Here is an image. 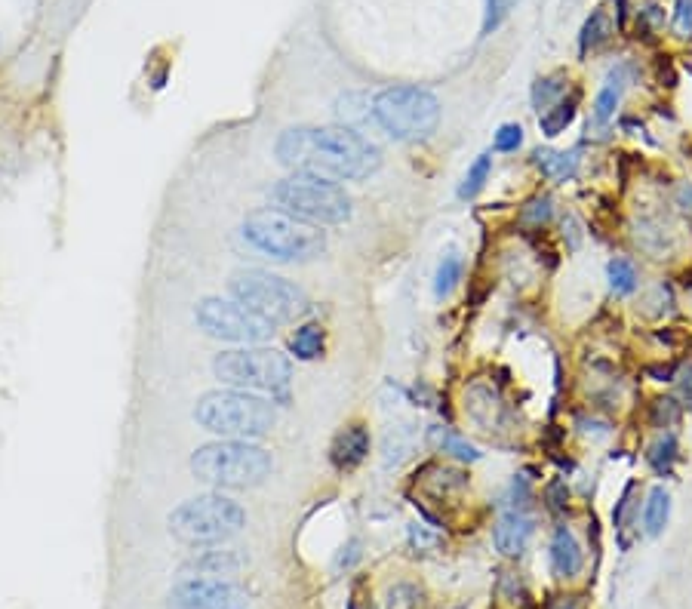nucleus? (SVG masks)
Instances as JSON below:
<instances>
[{
  "mask_svg": "<svg viewBox=\"0 0 692 609\" xmlns=\"http://www.w3.org/2000/svg\"><path fill=\"white\" fill-rule=\"evenodd\" d=\"M277 160L293 173L363 182L382 167V151L351 127H290L277 136Z\"/></svg>",
  "mask_w": 692,
  "mask_h": 609,
  "instance_id": "f257e3e1",
  "label": "nucleus"
},
{
  "mask_svg": "<svg viewBox=\"0 0 692 609\" xmlns=\"http://www.w3.org/2000/svg\"><path fill=\"white\" fill-rule=\"evenodd\" d=\"M274 459L265 446L250 440H216L194 450L191 474L219 490H250L271 477Z\"/></svg>",
  "mask_w": 692,
  "mask_h": 609,
  "instance_id": "f03ea898",
  "label": "nucleus"
},
{
  "mask_svg": "<svg viewBox=\"0 0 692 609\" xmlns=\"http://www.w3.org/2000/svg\"><path fill=\"white\" fill-rule=\"evenodd\" d=\"M194 422L222 437L253 440L265 437L277 425V406L253 391H207L194 406Z\"/></svg>",
  "mask_w": 692,
  "mask_h": 609,
  "instance_id": "7ed1b4c3",
  "label": "nucleus"
},
{
  "mask_svg": "<svg viewBox=\"0 0 692 609\" xmlns=\"http://www.w3.org/2000/svg\"><path fill=\"white\" fill-rule=\"evenodd\" d=\"M167 526H170V536L188 548H213L243 533L247 511H243L240 502L222 493H203L173 508Z\"/></svg>",
  "mask_w": 692,
  "mask_h": 609,
  "instance_id": "20e7f679",
  "label": "nucleus"
},
{
  "mask_svg": "<svg viewBox=\"0 0 692 609\" xmlns=\"http://www.w3.org/2000/svg\"><path fill=\"white\" fill-rule=\"evenodd\" d=\"M243 237L259 253L277 262H308L327 250V234L277 207L253 210L243 219Z\"/></svg>",
  "mask_w": 692,
  "mask_h": 609,
  "instance_id": "39448f33",
  "label": "nucleus"
},
{
  "mask_svg": "<svg viewBox=\"0 0 692 609\" xmlns=\"http://www.w3.org/2000/svg\"><path fill=\"white\" fill-rule=\"evenodd\" d=\"M228 293L234 302L243 308H250L262 320H268L271 327L277 323H296L311 311V299L305 296L302 287H296L293 280L262 271V268H243L234 271L228 280Z\"/></svg>",
  "mask_w": 692,
  "mask_h": 609,
  "instance_id": "423d86ee",
  "label": "nucleus"
},
{
  "mask_svg": "<svg viewBox=\"0 0 692 609\" xmlns=\"http://www.w3.org/2000/svg\"><path fill=\"white\" fill-rule=\"evenodd\" d=\"M271 200L274 207L290 213L302 222L311 225H345L354 213L351 197L345 194V188L339 182L320 179V176H308V173H293L287 179H280L271 188Z\"/></svg>",
  "mask_w": 692,
  "mask_h": 609,
  "instance_id": "0eeeda50",
  "label": "nucleus"
},
{
  "mask_svg": "<svg viewBox=\"0 0 692 609\" xmlns=\"http://www.w3.org/2000/svg\"><path fill=\"white\" fill-rule=\"evenodd\" d=\"M213 373L222 385L240 391H265L287 397L293 382V363L274 348H234L213 357Z\"/></svg>",
  "mask_w": 692,
  "mask_h": 609,
  "instance_id": "6e6552de",
  "label": "nucleus"
},
{
  "mask_svg": "<svg viewBox=\"0 0 692 609\" xmlns=\"http://www.w3.org/2000/svg\"><path fill=\"white\" fill-rule=\"evenodd\" d=\"M373 120L400 142L428 139L440 124V102L425 87L400 84L388 87L373 99Z\"/></svg>",
  "mask_w": 692,
  "mask_h": 609,
  "instance_id": "1a4fd4ad",
  "label": "nucleus"
},
{
  "mask_svg": "<svg viewBox=\"0 0 692 609\" xmlns=\"http://www.w3.org/2000/svg\"><path fill=\"white\" fill-rule=\"evenodd\" d=\"M194 320L200 333L219 342H234V345H259L274 336V327L250 308H243L234 299H219L207 296L194 305Z\"/></svg>",
  "mask_w": 692,
  "mask_h": 609,
  "instance_id": "9d476101",
  "label": "nucleus"
},
{
  "mask_svg": "<svg viewBox=\"0 0 692 609\" xmlns=\"http://www.w3.org/2000/svg\"><path fill=\"white\" fill-rule=\"evenodd\" d=\"M167 609H253V603L228 579L185 576L167 594Z\"/></svg>",
  "mask_w": 692,
  "mask_h": 609,
  "instance_id": "9b49d317",
  "label": "nucleus"
},
{
  "mask_svg": "<svg viewBox=\"0 0 692 609\" xmlns=\"http://www.w3.org/2000/svg\"><path fill=\"white\" fill-rule=\"evenodd\" d=\"M370 446H373L370 428L360 425V422L345 425L330 443V462H333V468L339 474H351L366 462V456H370Z\"/></svg>",
  "mask_w": 692,
  "mask_h": 609,
  "instance_id": "f8f14e48",
  "label": "nucleus"
},
{
  "mask_svg": "<svg viewBox=\"0 0 692 609\" xmlns=\"http://www.w3.org/2000/svg\"><path fill=\"white\" fill-rule=\"evenodd\" d=\"M536 533V520L533 514H529L526 508H517L511 505L499 523H496V530H493V542H496V551L505 554V557H520L529 545V539H533Z\"/></svg>",
  "mask_w": 692,
  "mask_h": 609,
  "instance_id": "ddd939ff",
  "label": "nucleus"
},
{
  "mask_svg": "<svg viewBox=\"0 0 692 609\" xmlns=\"http://www.w3.org/2000/svg\"><path fill=\"white\" fill-rule=\"evenodd\" d=\"M243 566H247V557H240L237 551H200L194 557H188L182 563V576H200V579H228L237 576Z\"/></svg>",
  "mask_w": 692,
  "mask_h": 609,
  "instance_id": "4468645a",
  "label": "nucleus"
},
{
  "mask_svg": "<svg viewBox=\"0 0 692 609\" xmlns=\"http://www.w3.org/2000/svg\"><path fill=\"white\" fill-rule=\"evenodd\" d=\"M548 557H551V573L557 579H576L582 573V566H585L582 545H579V539L573 536L569 526H557V530H554Z\"/></svg>",
  "mask_w": 692,
  "mask_h": 609,
  "instance_id": "2eb2a0df",
  "label": "nucleus"
},
{
  "mask_svg": "<svg viewBox=\"0 0 692 609\" xmlns=\"http://www.w3.org/2000/svg\"><path fill=\"white\" fill-rule=\"evenodd\" d=\"M625 84H628V74H625V68L609 71L606 84L600 87V93H597V99H594V111H591L594 124H600V127H603V124H609V120L616 117V108H619V102H622Z\"/></svg>",
  "mask_w": 692,
  "mask_h": 609,
  "instance_id": "dca6fc26",
  "label": "nucleus"
},
{
  "mask_svg": "<svg viewBox=\"0 0 692 609\" xmlns=\"http://www.w3.org/2000/svg\"><path fill=\"white\" fill-rule=\"evenodd\" d=\"M536 167L551 182H569V179H576V173H579V154L576 151L539 148L536 151Z\"/></svg>",
  "mask_w": 692,
  "mask_h": 609,
  "instance_id": "f3484780",
  "label": "nucleus"
},
{
  "mask_svg": "<svg viewBox=\"0 0 692 609\" xmlns=\"http://www.w3.org/2000/svg\"><path fill=\"white\" fill-rule=\"evenodd\" d=\"M579 90H573L569 96H563L557 105H551L548 111H542L539 114V127H542V133L545 136H560V133H566V127L573 124L576 120V111H579Z\"/></svg>",
  "mask_w": 692,
  "mask_h": 609,
  "instance_id": "a211bd4d",
  "label": "nucleus"
},
{
  "mask_svg": "<svg viewBox=\"0 0 692 609\" xmlns=\"http://www.w3.org/2000/svg\"><path fill=\"white\" fill-rule=\"evenodd\" d=\"M668 517H671V496H668L665 486H653L646 496V505H643L646 536H662L665 526H668Z\"/></svg>",
  "mask_w": 692,
  "mask_h": 609,
  "instance_id": "6ab92c4d",
  "label": "nucleus"
},
{
  "mask_svg": "<svg viewBox=\"0 0 692 609\" xmlns=\"http://www.w3.org/2000/svg\"><path fill=\"white\" fill-rule=\"evenodd\" d=\"M290 351L299 360H317L327 351V333H323L320 323H302V327L290 336Z\"/></svg>",
  "mask_w": 692,
  "mask_h": 609,
  "instance_id": "aec40b11",
  "label": "nucleus"
},
{
  "mask_svg": "<svg viewBox=\"0 0 692 609\" xmlns=\"http://www.w3.org/2000/svg\"><path fill=\"white\" fill-rule=\"evenodd\" d=\"M428 440L437 446V450L450 453V456L459 459V462H477V459H480V453L474 450V446H471L465 437L453 434L450 428H431V431H428Z\"/></svg>",
  "mask_w": 692,
  "mask_h": 609,
  "instance_id": "412c9836",
  "label": "nucleus"
},
{
  "mask_svg": "<svg viewBox=\"0 0 692 609\" xmlns=\"http://www.w3.org/2000/svg\"><path fill=\"white\" fill-rule=\"evenodd\" d=\"M677 456H680L677 437H674V434H665V437H659L653 446H649L646 462H649V468H653L659 477H671V474H674V462H677Z\"/></svg>",
  "mask_w": 692,
  "mask_h": 609,
  "instance_id": "4be33fe9",
  "label": "nucleus"
},
{
  "mask_svg": "<svg viewBox=\"0 0 692 609\" xmlns=\"http://www.w3.org/2000/svg\"><path fill=\"white\" fill-rule=\"evenodd\" d=\"M569 90V80L566 74H548V77H539L536 80V87H533V108L542 114L548 111L551 105H557Z\"/></svg>",
  "mask_w": 692,
  "mask_h": 609,
  "instance_id": "5701e85b",
  "label": "nucleus"
},
{
  "mask_svg": "<svg viewBox=\"0 0 692 609\" xmlns=\"http://www.w3.org/2000/svg\"><path fill=\"white\" fill-rule=\"evenodd\" d=\"M462 256L459 253H446L437 265V274H434V296L437 299H446L462 280Z\"/></svg>",
  "mask_w": 692,
  "mask_h": 609,
  "instance_id": "b1692460",
  "label": "nucleus"
},
{
  "mask_svg": "<svg viewBox=\"0 0 692 609\" xmlns=\"http://www.w3.org/2000/svg\"><path fill=\"white\" fill-rule=\"evenodd\" d=\"M490 173H493V154H480L474 164L468 167V173H465V179H462V185H459V197L462 200H474L480 191H483V185H486V179H490Z\"/></svg>",
  "mask_w": 692,
  "mask_h": 609,
  "instance_id": "393cba45",
  "label": "nucleus"
},
{
  "mask_svg": "<svg viewBox=\"0 0 692 609\" xmlns=\"http://www.w3.org/2000/svg\"><path fill=\"white\" fill-rule=\"evenodd\" d=\"M609 37V25H606V13L603 10H594L585 25H582V37H579V53L588 56V50H597L600 44H606Z\"/></svg>",
  "mask_w": 692,
  "mask_h": 609,
  "instance_id": "a878e982",
  "label": "nucleus"
},
{
  "mask_svg": "<svg viewBox=\"0 0 692 609\" xmlns=\"http://www.w3.org/2000/svg\"><path fill=\"white\" fill-rule=\"evenodd\" d=\"M606 277H609V287L619 296H631L637 290V268L628 259H613L606 265Z\"/></svg>",
  "mask_w": 692,
  "mask_h": 609,
  "instance_id": "bb28decb",
  "label": "nucleus"
},
{
  "mask_svg": "<svg viewBox=\"0 0 692 609\" xmlns=\"http://www.w3.org/2000/svg\"><path fill=\"white\" fill-rule=\"evenodd\" d=\"M551 216H554V200H551L548 194L533 197V200H529L526 207H523V213H520V219H523V222L536 225V228H539V225H545Z\"/></svg>",
  "mask_w": 692,
  "mask_h": 609,
  "instance_id": "cd10ccee",
  "label": "nucleus"
},
{
  "mask_svg": "<svg viewBox=\"0 0 692 609\" xmlns=\"http://www.w3.org/2000/svg\"><path fill=\"white\" fill-rule=\"evenodd\" d=\"M520 4V0H486V16H483V34H493L508 16L511 10Z\"/></svg>",
  "mask_w": 692,
  "mask_h": 609,
  "instance_id": "c85d7f7f",
  "label": "nucleus"
},
{
  "mask_svg": "<svg viewBox=\"0 0 692 609\" xmlns=\"http://www.w3.org/2000/svg\"><path fill=\"white\" fill-rule=\"evenodd\" d=\"M388 609H422V591L413 585H394L388 591Z\"/></svg>",
  "mask_w": 692,
  "mask_h": 609,
  "instance_id": "c756f323",
  "label": "nucleus"
},
{
  "mask_svg": "<svg viewBox=\"0 0 692 609\" xmlns=\"http://www.w3.org/2000/svg\"><path fill=\"white\" fill-rule=\"evenodd\" d=\"M523 145V127L520 124H502L493 136V148L499 154H511Z\"/></svg>",
  "mask_w": 692,
  "mask_h": 609,
  "instance_id": "7c9ffc66",
  "label": "nucleus"
},
{
  "mask_svg": "<svg viewBox=\"0 0 692 609\" xmlns=\"http://www.w3.org/2000/svg\"><path fill=\"white\" fill-rule=\"evenodd\" d=\"M677 419H680V406H677V400L659 397V400L653 403V425H656V428H671Z\"/></svg>",
  "mask_w": 692,
  "mask_h": 609,
  "instance_id": "2f4dec72",
  "label": "nucleus"
},
{
  "mask_svg": "<svg viewBox=\"0 0 692 609\" xmlns=\"http://www.w3.org/2000/svg\"><path fill=\"white\" fill-rule=\"evenodd\" d=\"M674 34L692 40V0H680L674 10Z\"/></svg>",
  "mask_w": 692,
  "mask_h": 609,
  "instance_id": "473e14b6",
  "label": "nucleus"
},
{
  "mask_svg": "<svg viewBox=\"0 0 692 609\" xmlns=\"http://www.w3.org/2000/svg\"><path fill=\"white\" fill-rule=\"evenodd\" d=\"M548 502H551V508H566V502H569V490H566V483H563V480H554V483L548 486Z\"/></svg>",
  "mask_w": 692,
  "mask_h": 609,
  "instance_id": "72a5a7b5",
  "label": "nucleus"
},
{
  "mask_svg": "<svg viewBox=\"0 0 692 609\" xmlns=\"http://www.w3.org/2000/svg\"><path fill=\"white\" fill-rule=\"evenodd\" d=\"M677 203H680V210L692 216V185H683L680 194H677Z\"/></svg>",
  "mask_w": 692,
  "mask_h": 609,
  "instance_id": "f704fd0d",
  "label": "nucleus"
},
{
  "mask_svg": "<svg viewBox=\"0 0 692 609\" xmlns=\"http://www.w3.org/2000/svg\"><path fill=\"white\" fill-rule=\"evenodd\" d=\"M680 391H683V397H686V400H689V406H692V373H686V376H683Z\"/></svg>",
  "mask_w": 692,
  "mask_h": 609,
  "instance_id": "c9c22d12",
  "label": "nucleus"
},
{
  "mask_svg": "<svg viewBox=\"0 0 692 609\" xmlns=\"http://www.w3.org/2000/svg\"><path fill=\"white\" fill-rule=\"evenodd\" d=\"M548 609H579V603H576V600H566V597H560V600H554Z\"/></svg>",
  "mask_w": 692,
  "mask_h": 609,
  "instance_id": "e433bc0d",
  "label": "nucleus"
}]
</instances>
